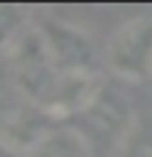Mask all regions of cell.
Returning <instances> with one entry per match:
<instances>
[{"label": "cell", "instance_id": "6da1fadb", "mask_svg": "<svg viewBox=\"0 0 152 157\" xmlns=\"http://www.w3.org/2000/svg\"><path fill=\"white\" fill-rule=\"evenodd\" d=\"M72 120H75V131L85 139L91 152L120 155V149L136 131L134 104L112 83H101L91 96V101Z\"/></svg>", "mask_w": 152, "mask_h": 157}, {"label": "cell", "instance_id": "7a4b0ae2", "mask_svg": "<svg viewBox=\"0 0 152 157\" xmlns=\"http://www.w3.org/2000/svg\"><path fill=\"white\" fill-rule=\"evenodd\" d=\"M104 61L118 77L152 80V16H136L115 29Z\"/></svg>", "mask_w": 152, "mask_h": 157}, {"label": "cell", "instance_id": "3957f363", "mask_svg": "<svg viewBox=\"0 0 152 157\" xmlns=\"http://www.w3.org/2000/svg\"><path fill=\"white\" fill-rule=\"evenodd\" d=\"M40 35L45 45H48L51 61L56 64V69L64 75H96V64H99V51L93 45V40L83 29H77L72 24L48 19L43 21Z\"/></svg>", "mask_w": 152, "mask_h": 157}, {"label": "cell", "instance_id": "277c9868", "mask_svg": "<svg viewBox=\"0 0 152 157\" xmlns=\"http://www.w3.org/2000/svg\"><path fill=\"white\" fill-rule=\"evenodd\" d=\"M91 147L75 128H53L24 157H91Z\"/></svg>", "mask_w": 152, "mask_h": 157}, {"label": "cell", "instance_id": "5b68a950", "mask_svg": "<svg viewBox=\"0 0 152 157\" xmlns=\"http://www.w3.org/2000/svg\"><path fill=\"white\" fill-rule=\"evenodd\" d=\"M120 157H152V125H147V128L136 125L126 147L120 149Z\"/></svg>", "mask_w": 152, "mask_h": 157}]
</instances>
